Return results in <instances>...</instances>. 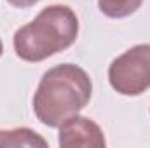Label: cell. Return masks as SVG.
I'll list each match as a JSON object with an SVG mask.
<instances>
[{
    "mask_svg": "<svg viewBox=\"0 0 150 148\" xmlns=\"http://www.w3.org/2000/svg\"><path fill=\"white\" fill-rule=\"evenodd\" d=\"M93 82L86 70L72 63L49 68L42 75L33 94V111L40 124L59 127L67 118L87 106Z\"/></svg>",
    "mask_w": 150,
    "mask_h": 148,
    "instance_id": "6da1fadb",
    "label": "cell"
},
{
    "mask_svg": "<svg viewBox=\"0 0 150 148\" xmlns=\"http://www.w3.org/2000/svg\"><path fill=\"white\" fill-rule=\"evenodd\" d=\"M79 35V18L68 5L44 7L37 18L16 30L12 44L16 56L28 63L44 61L68 49Z\"/></svg>",
    "mask_w": 150,
    "mask_h": 148,
    "instance_id": "7a4b0ae2",
    "label": "cell"
},
{
    "mask_svg": "<svg viewBox=\"0 0 150 148\" xmlns=\"http://www.w3.org/2000/svg\"><path fill=\"white\" fill-rule=\"evenodd\" d=\"M108 82L122 96H140L150 89V44H138L108 66Z\"/></svg>",
    "mask_w": 150,
    "mask_h": 148,
    "instance_id": "3957f363",
    "label": "cell"
},
{
    "mask_svg": "<svg viewBox=\"0 0 150 148\" xmlns=\"http://www.w3.org/2000/svg\"><path fill=\"white\" fill-rule=\"evenodd\" d=\"M58 143L61 148H105L107 140L101 127L89 117L74 115L59 125Z\"/></svg>",
    "mask_w": 150,
    "mask_h": 148,
    "instance_id": "277c9868",
    "label": "cell"
},
{
    "mask_svg": "<svg viewBox=\"0 0 150 148\" xmlns=\"http://www.w3.org/2000/svg\"><path fill=\"white\" fill-rule=\"evenodd\" d=\"M47 148L49 143L38 134L37 131L28 127H16L4 131L0 129V148Z\"/></svg>",
    "mask_w": 150,
    "mask_h": 148,
    "instance_id": "5b68a950",
    "label": "cell"
},
{
    "mask_svg": "<svg viewBox=\"0 0 150 148\" xmlns=\"http://www.w3.org/2000/svg\"><path fill=\"white\" fill-rule=\"evenodd\" d=\"M143 0H98L100 11L112 19H120L134 14L142 7Z\"/></svg>",
    "mask_w": 150,
    "mask_h": 148,
    "instance_id": "8992f818",
    "label": "cell"
},
{
    "mask_svg": "<svg viewBox=\"0 0 150 148\" xmlns=\"http://www.w3.org/2000/svg\"><path fill=\"white\" fill-rule=\"evenodd\" d=\"M11 5H14V7H19V9H26V7H32V5H35L38 0H7Z\"/></svg>",
    "mask_w": 150,
    "mask_h": 148,
    "instance_id": "52a82bcc",
    "label": "cell"
},
{
    "mask_svg": "<svg viewBox=\"0 0 150 148\" xmlns=\"http://www.w3.org/2000/svg\"><path fill=\"white\" fill-rule=\"evenodd\" d=\"M2 52H4V44H2V38H0V56H2Z\"/></svg>",
    "mask_w": 150,
    "mask_h": 148,
    "instance_id": "ba28073f",
    "label": "cell"
}]
</instances>
